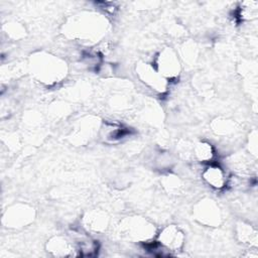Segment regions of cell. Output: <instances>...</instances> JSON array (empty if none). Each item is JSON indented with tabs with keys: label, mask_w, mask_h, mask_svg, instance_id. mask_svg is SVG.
Instances as JSON below:
<instances>
[{
	"label": "cell",
	"mask_w": 258,
	"mask_h": 258,
	"mask_svg": "<svg viewBox=\"0 0 258 258\" xmlns=\"http://www.w3.org/2000/svg\"><path fill=\"white\" fill-rule=\"evenodd\" d=\"M155 69L164 79H171L176 77L180 70L176 54L170 48L163 49L157 56Z\"/></svg>",
	"instance_id": "1"
},
{
	"label": "cell",
	"mask_w": 258,
	"mask_h": 258,
	"mask_svg": "<svg viewBox=\"0 0 258 258\" xmlns=\"http://www.w3.org/2000/svg\"><path fill=\"white\" fill-rule=\"evenodd\" d=\"M183 240L184 236L182 231L178 227L170 225L159 233L157 242L169 252H173L182 247Z\"/></svg>",
	"instance_id": "2"
},
{
	"label": "cell",
	"mask_w": 258,
	"mask_h": 258,
	"mask_svg": "<svg viewBox=\"0 0 258 258\" xmlns=\"http://www.w3.org/2000/svg\"><path fill=\"white\" fill-rule=\"evenodd\" d=\"M140 79L152 90L162 93L166 90V79H164L157 70L147 63H142L137 68Z\"/></svg>",
	"instance_id": "3"
},
{
	"label": "cell",
	"mask_w": 258,
	"mask_h": 258,
	"mask_svg": "<svg viewBox=\"0 0 258 258\" xmlns=\"http://www.w3.org/2000/svg\"><path fill=\"white\" fill-rule=\"evenodd\" d=\"M204 179L215 188H222L226 183V177L223 169L217 164H211L203 172Z\"/></svg>",
	"instance_id": "4"
},
{
	"label": "cell",
	"mask_w": 258,
	"mask_h": 258,
	"mask_svg": "<svg viewBox=\"0 0 258 258\" xmlns=\"http://www.w3.org/2000/svg\"><path fill=\"white\" fill-rule=\"evenodd\" d=\"M47 249V251L51 252L55 256H67L71 252V245L66 239L56 237L49 241Z\"/></svg>",
	"instance_id": "5"
},
{
	"label": "cell",
	"mask_w": 258,
	"mask_h": 258,
	"mask_svg": "<svg viewBox=\"0 0 258 258\" xmlns=\"http://www.w3.org/2000/svg\"><path fill=\"white\" fill-rule=\"evenodd\" d=\"M197 157L202 161H209L213 156V148L207 142H200L195 148Z\"/></svg>",
	"instance_id": "6"
},
{
	"label": "cell",
	"mask_w": 258,
	"mask_h": 258,
	"mask_svg": "<svg viewBox=\"0 0 258 258\" xmlns=\"http://www.w3.org/2000/svg\"><path fill=\"white\" fill-rule=\"evenodd\" d=\"M239 236H240L241 240L244 241V243H250V244L256 245L257 235H256V232L253 231V229L251 227H249L247 225H242V227H240Z\"/></svg>",
	"instance_id": "7"
}]
</instances>
